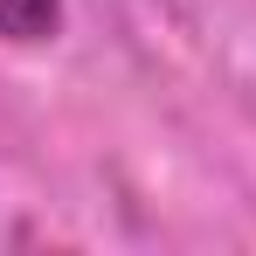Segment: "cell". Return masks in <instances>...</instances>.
I'll use <instances>...</instances> for the list:
<instances>
[{"mask_svg": "<svg viewBox=\"0 0 256 256\" xmlns=\"http://www.w3.org/2000/svg\"><path fill=\"white\" fill-rule=\"evenodd\" d=\"M56 0H0V35L7 42H42V35H56Z\"/></svg>", "mask_w": 256, "mask_h": 256, "instance_id": "6da1fadb", "label": "cell"}]
</instances>
